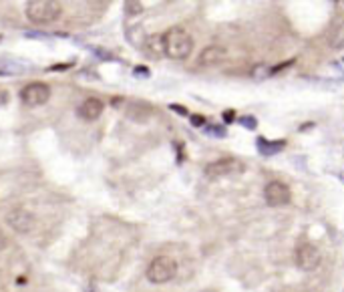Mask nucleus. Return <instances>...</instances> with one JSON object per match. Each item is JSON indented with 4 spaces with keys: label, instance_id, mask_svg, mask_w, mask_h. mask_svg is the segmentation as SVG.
<instances>
[{
    "label": "nucleus",
    "instance_id": "obj_20",
    "mask_svg": "<svg viewBox=\"0 0 344 292\" xmlns=\"http://www.w3.org/2000/svg\"><path fill=\"white\" fill-rule=\"evenodd\" d=\"M0 39H3V37H0Z\"/></svg>",
    "mask_w": 344,
    "mask_h": 292
},
{
    "label": "nucleus",
    "instance_id": "obj_4",
    "mask_svg": "<svg viewBox=\"0 0 344 292\" xmlns=\"http://www.w3.org/2000/svg\"><path fill=\"white\" fill-rule=\"evenodd\" d=\"M294 262H296V266H298L300 270L310 272V270H316V268L320 266L322 254H320V250H318L316 246H312V244H300V246L296 248V252H294Z\"/></svg>",
    "mask_w": 344,
    "mask_h": 292
},
{
    "label": "nucleus",
    "instance_id": "obj_17",
    "mask_svg": "<svg viewBox=\"0 0 344 292\" xmlns=\"http://www.w3.org/2000/svg\"><path fill=\"white\" fill-rule=\"evenodd\" d=\"M224 119H226V123H232V121L236 119V113H234V111H226V113H224Z\"/></svg>",
    "mask_w": 344,
    "mask_h": 292
},
{
    "label": "nucleus",
    "instance_id": "obj_8",
    "mask_svg": "<svg viewBox=\"0 0 344 292\" xmlns=\"http://www.w3.org/2000/svg\"><path fill=\"white\" fill-rule=\"evenodd\" d=\"M7 222H9V226H11L13 230H17V232H21V234H27V232H31L33 226H35V216H33L31 212L19 208V210H13V212L7 216Z\"/></svg>",
    "mask_w": 344,
    "mask_h": 292
},
{
    "label": "nucleus",
    "instance_id": "obj_18",
    "mask_svg": "<svg viewBox=\"0 0 344 292\" xmlns=\"http://www.w3.org/2000/svg\"><path fill=\"white\" fill-rule=\"evenodd\" d=\"M7 244H9V240H7V236L0 232V250H5L7 248Z\"/></svg>",
    "mask_w": 344,
    "mask_h": 292
},
{
    "label": "nucleus",
    "instance_id": "obj_19",
    "mask_svg": "<svg viewBox=\"0 0 344 292\" xmlns=\"http://www.w3.org/2000/svg\"><path fill=\"white\" fill-rule=\"evenodd\" d=\"M135 75H139V77H141V75H145V77H147V75H149V71H147L145 67H137V69H135Z\"/></svg>",
    "mask_w": 344,
    "mask_h": 292
},
{
    "label": "nucleus",
    "instance_id": "obj_16",
    "mask_svg": "<svg viewBox=\"0 0 344 292\" xmlns=\"http://www.w3.org/2000/svg\"><path fill=\"white\" fill-rule=\"evenodd\" d=\"M73 67V63H65V65H55V67H51V71H65V69H71Z\"/></svg>",
    "mask_w": 344,
    "mask_h": 292
},
{
    "label": "nucleus",
    "instance_id": "obj_10",
    "mask_svg": "<svg viewBox=\"0 0 344 292\" xmlns=\"http://www.w3.org/2000/svg\"><path fill=\"white\" fill-rule=\"evenodd\" d=\"M224 59H226V49H222V47H218V45H212V47H208V49L202 51L198 63H200L202 67H214V65L222 63Z\"/></svg>",
    "mask_w": 344,
    "mask_h": 292
},
{
    "label": "nucleus",
    "instance_id": "obj_6",
    "mask_svg": "<svg viewBox=\"0 0 344 292\" xmlns=\"http://www.w3.org/2000/svg\"><path fill=\"white\" fill-rule=\"evenodd\" d=\"M264 200L270 208H280V206H286L290 204L292 200V192L286 184L282 182H270L264 190Z\"/></svg>",
    "mask_w": 344,
    "mask_h": 292
},
{
    "label": "nucleus",
    "instance_id": "obj_11",
    "mask_svg": "<svg viewBox=\"0 0 344 292\" xmlns=\"http://www.w3.org/2000/svg\"><path fill=\"white\" fill-rule=\"evenodd\" d=\"M31 67L23 61H15V59H0V75H21L27 73Z\"/></svg>",
    "mask_w": 344,
    "mask_h": 292
},
{
    "label": "nucleus",
    "instance_id": "obj_7",
    "mask_svg": "<svg viewBox=\"0 0 344 292\" xmlns=\"http://www.w3.org/2000/svg\"><path fill=\"white\" fill-rule=\"evenodd\" d=\"M242 170V164L236 160V158H224V160H218L214 164H210L206 168V176L212 178V180H218V178H224V176H230V174H236Z\"/></svg>",
    "mask_w": 344,
    "mask_h": 292
},
{
    "label": "nucleus",
    "instance_id": "obj_9",
    "mask_svg": "<svg viewBox=\"0 0 344 292\" xmlns=\"http://www.w3.org/2000/svg\"><path fill=\"white\" fill-rule=\"evenodd\" d=\"M103 109H105V103H103L101 99H97V97H89L87 101H83V103H81V107L77 109V113H79V117H81V119H85V121H95L97 117H101Z\"/></svg>",
    "mask_w": 344,
    "mask_h": 292
},
{
    "label": "nucleus",
    "instance_id": "obj_12",
    "mask_svg": "<svg viewBox=\"0 0 344 292\" xmlns=\"http://www.w3.org/2000/svg\"><path fill=\"white\" fill-rule=\"evenodd\" d=\"M284 141H266V139H260L258 141V148H260V152L262 154H276V152H280L282 148H284Z\"/></svg>",
    "mask_w": 344,
    "mask_h": 292
},
{
    "label": "nucleus",
    "instance_id": "obj_2",
    "mask_svg": "<svg viewBox=\"0 0 344 292\" xmlns=\"http://www.w3.org/2000/svg\"><path fill=\"white\" fill-rule=\"evenodd\" d=\"M63 13V5L57 0H33L27 5V17L31 23L49 25L55 23Z\"/></svg>",
    "mask_w": 344,
    "mask_h": 292
},
{
    "label": "nucleus",
    "instance_id": "obj_3",
    "mask_svg": "<svg viewBox=\"0 0 344 292\" xmlns=\"http://www.w3.org/2000/svg\"><path fill=\"white\" fill-rule=\"evenodd\" d=\"M178 274V262L171 256H157L147 266V280L153 284H165Z\"/></svg>",
    "mask_w": 344,
    "mask_h": 292
},
{
    "label": "nucleus",
    "instance_id": "obj_5",
    "mask_svg": "<svg viewBox=\"0 0 344 292\" xmlns=\"http://www.w3.org/2000/svg\"><path fill=\"white\" fill-rule=\"evenodd\" d=\"M49 97H51V87L47 83H41V81L29 83L21 91V99L29 107H41V105H45L49 101Z\"/></svg>",
    "mask_w": 344,
    "mask_h": 292
},
{
    "label": "nucleus",
    "instance_id": "obj_14",
    "mask_svg": "<svg viewBox=\"0 0 344 292\" xmlns=\"http://www.w3.org/2000/svg\"><path fill=\"white\" fill-rule=\"evenodd\" d=\"M141 5L139 3H127V13H141Z\"/></svg>",
    "mask_w": 344,
    "mask_h": 292
},
{
    "label": "nucleus",
    "instance_id": "obj_1",
    "mask_svg": "<svg viewBox=\"0 0 344 292\" xmlns=\"http://www.w3.org/2000/svg\"><path fill=\"white\" fill-rule=\"evenodd\" d=\"M163 39V53L169 59H176V61H184L192 55L194 51V39L192 35L182 29V27H174L169 29L165 35H161Z\"/></svg>",
    "mask_w": 344,
    "mask_h": 292
},
{
    "label": "nucleus",
    "instance_id": "obj_15",
    "mask_svg": "<svg viewBox=\"0 0 344 292\" xmlns=\"http://www.w3.org/2000/svg\"><path fill=\"white\" fill-rule=\"evenodd\" d=\"M204 123H206V117H204V115H194V117H192V125L200 127V125H204Z\"/></svg>",
    "mask_w": 344,
    "mask_h": 292
},
{
    "label": "nucleus",
    "instance_id": "obj_13",
    "mask_svg": "<svg viewBox=\"0 0 344 292\" xmlns=\"http://www.w3.org/2000/svg\"><path fill=\"white\" fill-rule=\"evenodd\" d=\"M240 123H242L244 127H250V129H254V127H256V119H254V117H242V119H240Z\"/></svg>",
    "mask_w": 344,
    "mask_h": 292
}]
</instances>
